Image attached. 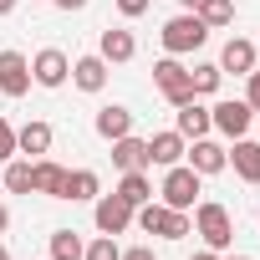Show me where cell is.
Listing matches in <instances>:
<instances>
[{
  "label": "cell",
  "instance_id": "cell-1",
  "mask_svg": "<svg viewBox=\"0 0 260 260\" xmlns=\"http://www.w3.org/2000/svg\"><path fill=\"white\" fill-rule=\"evenodd\" d=\"M133 219H138V230H148V235H158V240H184V235H194L189 209H169V204H153V199L138 204Z\"/></svg>",
  "mask_w": 260,
  "mask_h": 260
},
{
  "label": "cell",
  "instance_id": "cell-2",
  "mask_svg": "<svg viewBox=\"0 0 260 260\" xmlns=\"http://www.w3.org/2000/svg\"><path fill=\"white\" fill-rule=\"evenodd\" d=\"M194 230H199L204 250H230L235 245V219H230V209L219 199H199L194 204Z\"/></svg>",
  "mask_w": 260,
  "mask_h": 260
},
{
  "label": "cell",
  "instance_id": "cell-3",
  "mask_svg": "<svg viewBox=\"0 0 260 260\" xmlns=\"http://www.w3.org/2000/svg\"><path fill=\"white\" fill-rule=\"evenodd\" d=\"M158 36H164V51H169V56H184V51H199V46L209 41V26H204L194 11H184V16H174Z\"/></svg>",
  "mask_w": 260,
  "mask_h": 260
},
{
  "label": "cell",
  "instance_id": "cell-4",
  "mask_svg": "<svg viewBox=\"0 0 260 260\" xmlns=\"http://www.w3.org/2000/svg\"><path fill=\"white\" fill-rule=\"evenodd\" d=\"M153 87L174 102V107H184V102H194V87H189V67L179 61V56H164V61H153Z\"/></svg>",
  "mask_w": 260,
  "mask_h": 260
},
{
  "label": "cell",
  "instance_id": "cell-5",
  "mask_svg": "<svg viewBox=\"0 0 260 260\" xmlns=\"http://www.w3.org/2000/svg\"><path fill=\"white\" fill-rule=\"evenodd\" d=\"M158 194H164L169 209H194V204H199V174H194L189 164H174V169L164 174V189H158Z\"/></svg>",
  "mask_w": 260,
  "mask_h": 260
},
{
  "label": "cell",
  "instance_id": "cell-6",
  "mask_svg": "<svg viewBox=\"0 0 260 260\" xmlns=\"http://www.w3.org/2000/svg\"><path fill=\"white\" fill-rule=\"evenodd\" d=\"M67 77H72V61H67V51L46 46V51H36V56H31V82H36V87H61Z\"/></svg>",
  "mask_w": 260,
  "mask_h": 260
},
{
  "label": "cell",
  "instance_id": "cell-7",
  "mask_svg": "<svg viewBox=\"0 0 260 260\" xmlns=\"http://www.w3.org/2000/svg\"><path fill=\"white\" fill-rule=\"evenodd\" d=\"M184 158H189V169H194L199 179L230 169V148H219V143H209V138H194V148H184Z\"/></svg>",
  "mask_w": 260,
  "mask_h": 260
},
{
  "label": "cell",
  "instance_id": "cell-8",
  "mask_svg": "<svg viewBox=\"0 0 260 260\" xmlns=\"http://www.w3.org/2000/svg\"><path fill=\"white\" fill-rule=\"evenodd\" d=\"M0 92L6 97H26L31 92V61L21 51H0Z\"/></svg>",
  "mask_w": 260,
  "mask_h": 260
},
{
  "label": "cell",
  "instance_id": "cell-9",
  "mask_svg": "<svg viewBox=\"0 0 260 260\" xmlns=\"http://www.w3.org/2000/svg\"><path fill=\"white\" fill-rule=\"evenodd\" d=\"M250 117H255L250 102H214V107H209V122L219 127L224 138H245V133H250Z\"/></svg>",
  "mask_w": 260,
  "mask_h": 260
},
{
  "label": "cell",
  "instance_id": "cell-10",
  "mask_svg": "<svg viewBox=\"0 0 260 260\" xmlns=\"http://www.w3.org/2000/svg\"><path fill=\"white\" fill-rule=\"evenodd\" d=\"M31 194L61 199V194H67V169L51 164V158H36V164H31Z\"/></svg>",
  "mask_w": 260,
  "mask_h": 260
},
{
  "label": "cell",
  "instance_id": "cell-11",
  "mask_svg": "<svg viewBox=\"0 0 260 260\" xmlns=\"http://www.w3.org/2000/svg\"><path fill=\"white\" fill-rule=\"evenodd\" d=\"M112 164L122 169V174H143L148 169V138H112Z\"/></svg>",
  "mask_w": 260,
  "mask_h": 260
},
{
  "label": "cell",
  "instance_id": "cell-12",
  "mask_svg": "<svg viewBox=\"0 0 260 260\" xmlns=\"http://www.w3.org/2000/svg\"><path fill=\"white\" fill-rule=\"evenodd\" d=\"M127 224H133V204H122L117 194H102L97 199V230L102 235H122Z\"/></svg>",
  "mask_w": 260,
  "mask_h": 260
},
{
  "label": "cell",
  "instance_id": "cell-13",
  "mask_svg": "<svg viewBox=\"0 0 260 260\" xmlns=\"http://www.w3.org/2000/svg\"><path fill=\"white\" fill-rule=\"evenodd\" d=\"M219 72L250 77V72H255V41H245V36H230V41H224V51H219Z\"/></svg>",
  "mask_w": 260,
  "mask_h": 260
},
{
  "label": "cell",
  "instance_id": "cell-14",
  "mask_svg": "<svg viewBox=\"0 0 260 260\" xmlns=\"http://www.w3.org/2000/svg\"><path fill=\"white\" fill-rule=\"evenodd\" d=\"M97 56L112 67V61H133L138 56V41H133V31H117V26H107L102 31V46H97Z\"/></svg>",
  "mask_w": 260,
  "mask_h": 260
},
{
  "label": "cell",
  "instance_id": "cell-15",
  "mask_svg": "<svg viewBox=\"0 0 260 260\" xmlns=\"http://www.w3.org/2000/svg\"><path fill=\"white\" fill-rule=\"evenodd\" d=\"M184 133H153L148 138V164H164V169H174V164H184Z\"/></svg>",
  "mask_w": 260,
  "mask_h": 260
},
{
  "label": "cell",
  "instance_id": "cell-16",
  "mask_svg": "<svg viewBox=\"0 0 260 260\" xmlns=\"http://www.w3.org/2000/svg\"><path fill=\"white\" fill-rule=\"evenodd\" d=\"M230 169H235L245 184H260V143L235 138V148H230Z\"/></svg>",
  "mask_w": 260,
  "mask_h": 260
},
{
  "label": "cell",
  "instance_id": "cell-17",
  "mask_svg": "<svg viewBox=\"0 0 260 260\" xmlns=\"http://www.w3.org/2000/svg\"><path fill=\"white\" fill-rule=\"evenodd\" d=\"M72 82H77L82 92H102V87H107V61H102V56H77V61H72Z\"/></svg>",
  "mask_w": 260,
  "mask_h": 260
},
{
  "label": "cell",
  "instance_id": "cell-18",
  "mask_svg": "<svg viewBox=\"0 0 260 260\" xmlns=\"http://www.w3.org/2000/svg\"><path fill=\"white\" fill-rule=\"evenodd\" d=\"M46 148H51V122H26V127H16V153L41 158Z\"/></svg>",
  "mask_w": 260,
  "mask_h": 260
},
{
  "label": "cell",
  "instance_id": "cell-19",
  "mask_svg": "<svg viewBox=\"0 0 260 260\" xmlns=\"http://www.w3.org/2000/svg\"><path fill=\"white\" fill-rule=\"evenodd\" d=\"M127 133H133V112H127V107H117V102H112V107H102V112H97V138H107V143H112V138H127Z\"/></svg>",
  "mask_w": 260,
  "mask_h": 260
},
{
  "label": "cell",
  "instance_id": "cell-20",
  "mask_svg": "<svg viewBox=\"0 0 260 260\" xmlns=\"http://www.w3.org/2000/svg\"><path fill=\"white\" fill-rule=\"evenodd\" d=\"M209 107H199V97L194 102H184L179 107V127H174V133H184V138H209Z\"/></svg>",
  "mask_w": 260,
  "mask_h": 260
},
{
  "label": "cell",
  "instance_id": "cell-21",
  "mask_svg": "<svg viewBox=\"0 0 260 260\" xmlns=\"http://www.w3.org/2000/svg\"><path fill=\"white\" fill-rule=\"evenodd\" d=\"M194 16H199L209 31H219V26H230V21H235V0H199Z\"/></svg>",
  "mask_w": 260,
  "mask_h": 260
},
{
  "label": "cell",
  "instance_id": "cell-22",
  "mask_svg": "<svg viewBox=\"0 0 260 260\" xmlns=\"http://www.w3.org/2000/svg\"><path fill=\"white\" fill-rule=\"evenodd\" d=\"M97 194H102V179H97L92 169L67 174V194H61V199H97Z\"/></svg>",
  "mask_w": 260,
  "mask_h": 260
},
{
  "label": "cell",
  "instance_id": "cell-23",
  "mask_svg": "<svg viewBox=\"0 0 260 260\" xmlns=\"http://www.w3.org/2000/svg\"><path fill=\"white\" fill-rule=\"evenodd\" d=\"M117 199L138 209V204H148V199H153V184H148L143 174H122V184H117Z\"/></svg>",
  "mask_w": 260,
  "mask_h": 260
},
{
  "label": "cell",
  "instance_id": "cell-24",
  "mask_svg": "<svg viewBox=\"0 0 260 260\" xmlns=\"http://www.w3.org/2000/svg\"><path fill=\"white\" fill-rule=\"evenodd\" d=\"M82 235L77 230H51V260H82Z\"/></svg>",
  "mask_w": 260,
  "mask_h": 260
},
{
  "label": "cell",
  "instance_id": "cell-25",
  "mask_svg": "<svg viewBox=\"0 0 260 260\" xmlns=\"http://www.w3.org/2000/svg\"><path fill=\"white\" fill-rule=\"evenodd\" d=\"M219 61H204V67H194L189 72V87H194V97H209V92H219Z\"/></svg>",
  "mask_w": 260,
  "mask_h": 260
},
{
  "label": "cell",
  "instance_id": "cell-26",
  "mask_svg": "<svg viewBox=\"0 0 260 260\" xmlns=\"http://www.w3.org/2000/svg\"><path fill=\"white\" fill-rule=\"evenodd\" d=\"M82 260H122V250H117V235H97V240L82 250Z\"/></svg>",
  "mask_w": 260,
  "mask_h": 260
},
{
  "label": "cell",
  "instance_id": "cell-27",
  "mask_svg": "<svg viewBox=\"0 0 260 260\" xmlns=\"http://www.w3.org/2000/svg\"><path fill=\"white\" fill-rule=\"evenodd\" d=\"M6 189L11 194H31V164H6Z\"/></svg>",
  "mask_w": 260,
  "mask_h": 260
},
{
  "label": "cell",
  "instance_id": "cell-28",
  "mask_svg": "<svg viewBox=\"0 0 260 260\" xmlns=\"http://www.w3.org/2000/svg\"><path fill=\"white\" fill-rule=\"evenodd\" d=\"M11 158H16V127L0 117V164H11Z\"/></svg>",
  "mask_w": 260,
  "mask_h": 260
},
{
  "label": "cell",
  "instance_id": "cell-29",
  "mask_svg": "<svg viewBox=\"0 0 260 260\" xmlns=\"http://www.w3.org/2000/svg\"><path fill=\"white\" fill-rule=\"evenodd\" d=\"M245 102H250V112H260V72H250V87H245Z\"/></svg>",
  "mask_w": 260,
  "mask_h": 260
},
{
  "label": "cell",
  "instance_id": "cell-30",
  "mask_svg": "<svg viewBox=\"0 0 260 260\" xmlns=\"http://www.w3.org/2000/svg\"><path fill=\"white\" fill-rule=\"evenodd\" d=\"M117 11H122V16H143L148 0H117Z\"/></svg>",
  "mask_w": 260,
  "mask_h": 260
},
{
  "label": "cell",
  "instance_id": "cell-31",
  "mask_svg": "<svg viewBox=\"0 0 260 260\" xmlns=\"http://www.w3.org/2000/svg\"><path fill=\"white\" fill-rule=\"evenodd\" d=\"M122 260H153V250L148 245H133V250H122Z\"/></svg>",
  "mask_w": 260,
  "mask_h": 260
},
{
  "label": "cell",
  "instance_id": "cell-32",
  "mask_svg": "<svg viewBox=\"0 0 260 260\" xmlns=\"http://www.w3.org/2000/svg\"><path fill=\"white\" fill-rule=\"evenodd\" d=\"M51 6H56V11H82L87 0H51Z\"/></svg>",
  "mask_w": 260,
  "mask_h": 260
},
{
  "label": "cell",
  "instance_id": "cell-33",
  "mask_svg": "<svg viewBox=\"0 0 260 260\" xmlns=\"http://www.w3.org/2000/svg\"><path fill=\"white\" fill-rule=\"evenodd\" d=\"M6 224H11V209H6V204H0V235H6Z\"/></svg>",
  "mask_w": 260,
  "mask_h": 260
},
{
  "label": "cell",
  "instance_id": "cell-34",
  "mask_svg": "<svg viewBox=\"0 0 260 260\" xmlns=\"http://www.w3.org/2000/svg\"><path fill=\"white\" fill-rule=\"evenodd\" d=\"M194 260H219V250H199V255H194Z\"/></svg>",
  "mask_w": 260,
  "mask_h": 260
},
{
  "label": "cell",
  "instance_id": "cell-35",
  "mask_svg": "<svg viewBox=\"0 0 260 260\" xmlns=\"http://www.w3.org/2000/svg\"><path fill=\"white\" fill-rule=\"evenodd\" d=\"M16 11V0H0V16H11Z\"/></svg>",
  "mask_w": 260,
  "mask_h": 260
},
{
  "label": "cell",
  "instance_id": "cell-36",
  "mask_svg": "<svg viewBox=\"0 0 260 260\" xmlns=\"http://www.w3.org/2000/svg\"><path fill=\"white\" fill-rule=\"evenodd\" d=\"M179 6H189V11H194V6H199V0H179Z\"/></svg>",
  "mask_w": 260,
  "mask_h": 260
},
{
  "label": "cell",
  "instance_id": "cell-37",
  "mask_svg": "<svg viewBox=\"0 0 260 260\" xmlns=\"http://www.w3.org/2000/svg\"><path fill=\"white\" fill-rule=\"evenodd\" d=\"M0 260H11V250H6V245H0Z\"/></svg>",
  "mask_w": 260,
  "mask_h": 260
},
{
  "label": "cell",
  "instance_id": "cell-38",
  "mask_svg": "<svg viewBox=\"0 0 260 260\" xmlns=\"http://www.w3.org/2000/svg\"><path fill=\"white\" fill-rule=\"evenodd\" d=\"M230 260H250V255H230Z\"/></svg>",
  "mask_w": 260,
  "mask_h": 260
},
{
  "label": "cell",
  "instance_id": "cell-39",
  "mask_svg": "<svg viewBox=\"0 0 260 260\" xmlns=\"http://www.w3.org/2000/svg\"><path fill=\"white\" fill-rule=\"evenodd\" d=\"M255 61H260V46H255Z\"/></svg>",
  "mask_w": 260,
  "mask_h": 260
}]
</instances>
